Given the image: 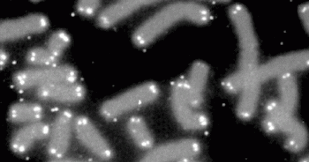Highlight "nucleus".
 <instances>
[{
	"mask_svg": "<svg viewBox=\"0 0 309 162\" xmlns=\"http://www.w3.org/2000/svg\"><path fill=\"white\" fill-rule=\"evenodd\" d=\"M74 117L72 112L62 110L55 115L50 125L46 151L49 161L58 162L65 157L71 145Z\"/></svg>",
	"mask_w": 309,
	"mask_h": 162,
	"instance_id": "obj_1",
	"label": "nucleus"
},
{
	"mask_svg": "<svg viewBox=\"0 0 309 162\" xmlns=\"http://www.w3.org/2000/svg\"><path fill=\"white\" fill-rule=\"evenodd\" d=\"M73 130L79 143L94 156L104 161L112 158L113 151L109 143L88 117L83 115L74 117Z\"/></svg>",
	"mask_w": 309,
	"mask_h": 162,
	"instance_id": "obj_2",
	"label": "nucleus"
},
{
	"mask_svg": "<svg viewBox=\"0 0 309 162\" xmlns=\"http://www.w3.org/2000/svg\"><path fill=\"white\" fill-rule=\"evenodd\" d=\"M50 129V125L43 120L21 125L11 136L10 148L17 155H24L47 141Z\"/></svg>",
	"mask_w": 309,
	"mask_h": 162,
	"instance_id": "obj_3",
	"label": "nucleus"
},
{
	"mask_svg": "<svg viewBox=\"0 0 309 162\" xmlns=\"http://www.w3.org/2000/svg\"><path fill=\"white\" fill-rule=\"evenodd\" d=\"M35 93L36 97L43 102L70 105L82 101L86 91L83 86L76 81L43 85L35 89Z\"/></svg>",
	"mask_w": 309,
	"mask_h": 162,
	"instance_id": "obj_4",
	"label": "nucleus"
},
{
	"mask_svg": "<svg viewBox=\"0 0 309 162\" xmlns=\"http://www.w3.org/2000/svg\"><path fill=\"white\" fill-rule=\"evenodd\" d=\"M45 111L43 106L36 102H19L12 104L7 112V119L15 125H23L43 120Z\"/></svg>",
	"mask_w": 309,
	"mask_h": 162,
	"instance_id": "obj_5",
	"label": "nucleus"
},
{
	"mask_svg": "<svg viewBox=\"0 0 309 162\" xmlns=\"http://www.w3.org/2000/svg\"><path fill=\"white\" fill-rule=\"evenodd\" d=\"M134 10V2H115L102 8L97 15L96 24L101 28H110L128 16Z\"/></svg>",
	"mask_w": 309,
	"mask_h": 162,
	"instance_id": "obj_6",
	"label": "nucleus"
},
{
	"mask_svg": "<svg viewBox=\"0 0 309 162\" xmlns=\"http://www.w3.org/2000/svg\"><path fill=\"white\" fill-rule=\"evenodd\" d=\"M259 80L253 77L245 83L236 107L238 116L244 120L250 119L253 115L258 101Z\"/></svg>",
	"mask_w": 309,
	"mask_h": 162,
	"instance_id": "obj_7",
	"label": "nucleus"
},
{
	"mask_svg": "<svg viewBox=\"0 0 309 162\" xmlns=\"http://www.w3.org/2000/svg\"><path fill=\"white\" fill-rule=\"evenodd\" d=\"M44 68L26 67L15 71L12 78L15 89L19 91L26 92L35 90L41 84Z\"/></svg>",
	"mask_w": 309,
	"mask_h": 162,
	"instance_id": "obj_8",
	"label": "nucleus"
},
{
	"mask_svg": "<svg viewBox=\"0 0 309 162\" xmlns=\"http://www.w3.org/2000/svg\"><path fill=\"white\" fill-rule=\"evenodd\" d=\"M61 58L53 54L45 46L32 47L26 52L24 63L26 67L48 68L61 63Z\"/></svg>",
	"mask_w": 309,
	"mask_h": 162,
	"instance_id": "obj_9",
	"label": "nucleus"
},
{
	"mask_svg": "<svg viewBox=\"0 0 309 162\" xmlns=\"http://www.w3.org/2000/svg\"><path fill=\"white\" fill-rule=\"evenodd\" d=\"M280 105L288 112L293 113L295 108L297 98L296 83L293 77L284 75L279 82Z\"/></svg>",
	"mask_w": 309,
	"mask_h": 162,
	"instance_id": "obj_10",
	"label": "nucleus"
},
{
	"mask_svg": "<svg viewBox=\"0 0 309 162\" xmlns=\"http://www.w3.org/2000/svg\"><path fill=\"white\" fill-rule=\"evenodd\" d=\"M30 35L20 18L4 20L0 22L1 42L19 40Z\"/></svg>",
	"mask_w": 309,
	"mask_h": 162,
	"instance_id": "obj_11",
	"label": "nucleus"
},
{
	"mask_svg": "<svg viewBox=\"0 0 309 162\" xmlns=\"http://www.w3.org/2000/svg\"><path fill=\"white\" fill-rule=\"evenodd\" d=\"M207 67L204 64L197 62L194 64L190 74L189 91L194 97L204 99L203 92L208 74Z\"/></svg>",
	"mask_w": 309,
	"mask_h": 162,
	"instance_id": "obj_12",
	"label": "nucleus"
},
{
	"mask_svg": "<svg viewBox=\"0 0 309 162\" xmlns=\"http://www.w3.org/2000/svg\"><path fill=\"white\" fill-rule=\"evenodd\" d=\"M70 42V37L66 32L62 30H57L49 35L45 46L55 56L62 58Z\"/></svg>",
	"mask_w": 309,
	"mask_h": 162,
	"instance_id": "obj_13",
	"label": "nucleus"
},
{
	"mask_svg": "<svg viewBox=\"0 0 309 162\" xmlns=\"http://www.w3.org/2000/svg\"><path fill=\"white\" fill-rule=\"evenodd\" d=\"M20 18L30 35L43 33L49 26L48 18L42 14H31Z\"/></svg>",
	"mask_w": 309,
	"mask_h": 162,
	"instance_id": "obj_14",
	"label": "nucleus"
},
{
	"mask_svg": "<svg viewBox=\"0 0 309 162\" xmlns=\"http://www.w3.org/2000/svg\"><path fill=\"white\" fill-rule=\"evenodd\" d=\"M307 139L306 130L300 123L286 135L285 144L289 151L297 152L303 149L306 145Z\"/></svg>",
	"mask_w": 309,
	"mask_h": 162,
	"instance_id": "obj_15",
	"label": "nucleus"
},
{
	"mask_svg": "<svg viewBox=\"0 0 309 162\" xmlns=\"http://www.w3.org/2000/svg\"><path fill=\"white\" fill-rule=\"evenodd\" d=\"M102 2L98 0H80L77 2L75 8L80 15L87 18L97 15L102 9Z\"/></svg>",
	"mask_w": 309,
	"mask_h": 162,
	"instance_id": "obj_16",
	"label": "nucleus"
},
{
	"mask_svg": "<svg viewBox=\"0 0 309 162\" xmlns=\"http://www.w3.org/2000/svg\"><path fill=\"white\" fill-rule=\"evenodd\" d=\"M9 59V54L4 47L0 46V69L2 70L6 66Z\"/></svg>",
	"mask_w": 309,
	"mask_h": 162,
	"instance_id": "obj_17",
	"label": "nucleus"
}]
</instances>
